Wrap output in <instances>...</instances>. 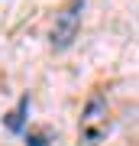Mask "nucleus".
Segmentation results:
<instances>
[{"label":"nucleus","instance_id":"obj_1","mask_svg":"<svg viewBox=\"0 0 139 146\" xmlns=\"http://www.w3.org/2000/svg\"><path fill=\"white\" fill-rule=\"evenodd\" d=\"M81 10L84 0H68L62 10L55 13V26H52V49H68L78 39V29H81Z\"/></svg>","mask_w":139,"mask_h":146},{"label":"nucleus","instance_id":"obj_4","mask_svg":"<svg viewBox=\"0 0 139 146\" xmlns=\"http://www.w3.org/2000/svg\"><path fill=\"white\" fill-rule=\"evenodd\" d=\"M29 146H45V136H42V133H32L29 136Z\"/></svg>","mask_w":139,"mask_h":146},{"label":"nucleus","instance_id":"obj_3","mask_svg":"<svg viewBox=\"0 0 139 146\" xmlns=\"http://www.w3.org/2000/svg\"><path fill=\"white\" fill-rule=\"evenodd\" d=\"M100 110H103V98H100V94H94V98L88 101V110H84V123L100 120Z\"/></svg>","mask_w":139,"mask_h":146},{"label":"nucleus","instance_id":"obj_2","mask_svg":"<svg viewBox=\"0 0 139 146\" xmlns=\"http://www.w3.org/2000/svg\"><path fill=\"white\" fill-rule=\"evenodd\" d=\"M26 107H29V98H23L20 107L7 114V127H10V130H23V114H26Z\"/></svg>","mask_w":139,"mask_h":146}]
</instances>
